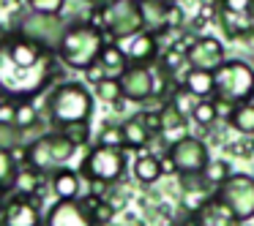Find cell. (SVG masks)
Listing matches in <instances>:
<instances>
[{
	"mask_svg": "<svg viewBox=\"0 0 254 226\" xmlns=\"http://www.w3.org/2000/svg\"><path fill=\"white\" fill-rule=\"evenodd\" d=\"M230 175H232V169H230V164H227V161H208V166L202 169V177L208 180L210 188H216L219 182H224Z\"/></svg>",
	"mask_w": 254,
	"mask_h": 226,
	"instance_id": "1f68e13d",
	"label": "cell"
},
{
	"mask_svg": "<svg viewBox=\"0 0 254 226\" xmlns=\"http://www.w3.org/2000/svg\"><path fill=\"white\" fill-rule=\"evenodd\" d=\"M194 215H197V224L199 226H241L238 215L232 213V210L227 207L219 196H216V191L210 193V196L205 199L197 210H194Z\"/></svg>",
	"mask_w": 254,
	"mask_h": 226,
	"instance_id": "2e32d148",
	"label": "cell"
},
{
	"mask_svg": "<svg viewBox=\"0 0 254 226\" xmlns=\"http://www.w3.org/2000/svg\"><path fill=\"white\" fill-rule=\"evenodd\" d=\"M191 120L197 123V126H202V128L213 126V123L219 120V106H216V101L213 98H199V104L194 106Z\"/></svg>",
	"mask_w": 254,
	"mask_h": 226,
	"instance_id": "f546056e",
	"label": "cell"
},
{
	"mask_svg": "<svg viewBox=\"0 0 254 226\" xmlns=\"http://www.w3.org/2000/svg\"><path fill=\"white\" fill-rule=\"evenodd\" d=\"M126 147H112V144H99L85 153L82 164H79V175L85 182H101V185H112L126 175Z\"/></svg>",
	"mask_w": 254,
	"mask_h": 226,
	"instance_id": "5b68a950",
	"label": "cell"
},
{
	"mask_svg": "<svg viewBox=\"0 0 254 226\" xmlns=\"http://www.w3.org/2000/svg\"><path fill=\"white\" fill-rule=\"evenodd\" d=\"M77 144L66 136L63 131H47V134H39L36 139L28 142V164L33 169L44 172V175H52L58 172L61 166H66L68 161L74 158L77 153Z\"/></svg>",
	"mask_w": 254,
	"mask_h": 226,
	"instance_id": "277c9868",
	"label": "cell"
},
{
	"mask_svg": "<svg viewBox=\"0 0 254 226\" xmlns=\"http://www.w3.org/2000/svg\"><path fill=\"white\" fill-rule=\"evenodd\" d=\"M227 153L241 155V158H249V155L254 153V142H252V136H243V139H238V142H230V144H227Z\"/></svg>",
	"mask_w": 254,
	"mask_h": 226,
	"instance_id": "d590c367",
	"label": "cell"
},
{
	"mask_svg": "<svg viewBox=\"0 0 254 226\" xmlns=\"http://www.w3.org/2000/svg\"><path fill=\"white\" fill-rule=\"evenodd\" d=\"M85 3L90 6V11H104V8L110 6V3H115V0H85Z\"/></svg>",
	"mask_w": 254,
	"mask_h": 226,
	"instance_id": "ab89813d",
	"label": "cell"
},
{
	"mask_svg": "<svg viewBox=\"0 0 254 226\" xmlns=\"http://www.w3.org/2000/svg\"><path fill=\"white\" fill-rule=\"evenodd\" d=\"M161 172H164V175H178V164H175V158H172L170 153L167 155H161Z\"/></svg>",
	"mask_w": 254,
	"mask_h": 226,
	"instance_id": "f35d334b",
	"label": "cell"
},
{
	"mask_svg": "<svg viewBox=\"0 0 254 226\" xmlns=\"http://www.w3.org/2000/svg\"><path fill=\"white\" fill-rule=\"evenodd\" d=\"M99 144H112V147H126V134H123V123H104L99 131Z\"/></svg>",
	"mask_w": 254,
	"mask_h": 226,
	"instance_id": "4dcf8cb0",
	"label": "cell"
},
{
	"mask_svg": "<svg viewBox=\"0 0 254 226\" xmlns=\"http://www.w3.org/2000/svg\"><path fill=\"white\" fill-rule=\"evenodd\" d=\"M249 63H252V66H254V52H252V57H249Z\"/></svg>",
	"mask_w": 254,
	"mask_h": 226,
	"instance_id": "b9f144b4",
	"label": "cell"
},
{
	"mask_svg": "<svg viewBox=\"0 0 254 226\" xmlns=\"http://www.w3.org/2000/svg\"><path fill=\"white\" fill-rule=\"evenodd\" d=\"M93 93L99 101H104V104H112L115 106L118 101H123V88H121V79L118 77H104L101 82L93 85Z\"/></svg>",
	"mask_w": 254,
	"mask_h": 226,
	"instance_id": "484cf974",
	"label": "cell"
},
{
	"mask_svg": "<svg viewBox=\"0 0 254 226\" xmlns=\"http://www.w3.org/2000/svg\"><path fill=\"white\" fill-rule=\"evenodd\" d=\"M63 60L58 52L8 30L0 39V95L8 101H36L58 79H63Z\"/></svg>",
	"mask_w": 254,
	"mask_h": 226,
	"instance_id": "6da1fadb",
	"label": "cell"
},
{
	"mask_svg": "<svg viewBox=\"0 0 254 226\" xmlns=\"http://www.w3.org/2000/svg\"><path fill=\"white\" fill-rule=\"evenodd\" d=\"M85 79H88L90 85H96V82H101V79L107 77V71H104V66H101V63H93V66L90 68H85Z\"/></svg>",
	"mask_w": 254,
	"mask_h": 226,
	"instance_id": "74e56055",
	"label": "cell"
},
{
	"mask_svg": "<svg viewBox=\"0 0 254 226\" xmlns=\"http://www.w3.org/2000/svg\"><path fill=\"white\" fill-rule=\"evenodd\" d=\"M44 226H96L82 199H58L44 213Z\"/></svg>",
	"mask_w": 254,
	"mask_h": 226,
	"instance_id": "7c38bea8",
	"label": "cell"
},
{
	"mask_svg": "<svg viewBox=\"0 0 254 226\" xmlns=\"http://www.w3.org/2000/svg\"><path fill=\"white\" fill-rule=\"evenodd\" d=\"M123 134H126V147L128 150H145L150 144V139H153L150 128L142 123V117H139V115L128 117V120L123 123Z\"/></svg>",
	"mask_w": 254,
	"mask_h": 226,
	"instance_id": "7402d4cb",
	"label": "cell"
},
{
	"mask_svg": "<svg viewBox=\"0 0 254 226\" xmlns=\"http://www.w3.org/2000/svg\"><path fill=\"white\" fill-rule=\"evenodd\" d=\"M159 117H161V128H164V134H167V131H175V128H183V126H186V117H183L181 112H178L175 106L170 104V101L159 106Z\"/></svg>",
	"mask_w": 254,
	"mask_h": 226,
	"instance_id": "d6a6232c",
	"label": "cell"
},
{
	"mask_svg": "<svg viewBox=\"0 0 254 226\" xmlns=\"http://www.w3.org/2000/svg\"><path fill=\"white\" fill-rule=\"evenodd\" d=\"M14 123L22 128L25 134L33 131L41 123V112L36 106V101H17V109H14Z\"/></svg>",
	"mask_w": 254,
	"mask_h": 226,
	"instance_id": "d4e9b609",
	"label": "cell"
},
{
	"mask_svg": "<svg viewBox=\"0 0 254 226\" xmlns=\"http://www.w3.org/2000/svg\"><path fill=\"white\" fill-rule=\"evenodd\" d=\"M167 153L175 158L178 164V175H197L208 166L210 153H208V144L197 136H181L170 144Z\"/></svg>",
	"mask_w": 254,
	"mask_h": 226,
	"instance_id": "8fae6325",
	"label": "cell"
},
{
	"mask_svg": "<svg viewBox=\"0 0 254 226\" xmlns=\"http://www.w3.org/2000/svg\"><path fill=\"white\" fill-rule=\"evenodd\" d=\"M0 191H6V188H3V185H0ZM8 193H11V191H8Z\"/></svg>",
	"mask_w": 254,
	"mask_h": 226,
	"instance_id": "ee69618b",
	"label": "cell"
},
{
	"mask_svg": "<svg viewBox=\"0 0 254 226\" xmlns=\"http://www.w3.org/2000/svg\"><path fill=\"white\" fill-rule=\"evenodd\" d=\"M230 126L243 136H254V101H243V104L232 106Z\"/></svg>",
	"mask_w": 254,
	"mask_h": 226,
	"instance_id": "cb8c5ba5",
	"label": "cell"
},
{
	"mask_svg": "<svg viewBox=\"0 0 254 226\" xmlns=\"http://www.w3.org/2000/svg\"><path fill=\"white\" fill-rule=\"evenodd\" d=\"M17 172H19V164H17V158H14V153L11 150H0V185L11 193H14L11 185H14Z\"/></svg>",
	"mask_w": 254,
	"mask_h": 226,
	"instance_id": "f1b7e54d",
	"label": "cell"
},
{
	"mask_svg": "<svg viewBox=\"0 0 254 226\" xmlns=\"http://www.w3.org/2000/svg\"><path fill=\"white\" fill-rule=\"evenodd\" d=\"M227 60L224 44L216 36H194L191 46L186 52V63L191 68H202V71H216L221 63Z\"/></svg>",
	"mask_w": 254,
	"mask_h": 226,
	"instance_id": "5bb4252c",
	"label": "cell"
},
{
	"mask_svg": "<svg viewBox=\"0 0 254 226\" xmlns=\"http://www.w3.org/2000/svg\"><path fill=\"white\" fill-rule=\"evenodd\" d=\"M28 8L39 14H63L66 0H28Z\"/></svg>",
	"mask_w": 254,
	"mask_h": 226,
	"instance_id": "e575fe53",
	"label": "cell"
},
{
	"mask_svg": "<svg viewBox=\"0 0 254 226\" xmlns=\"http://www.w3.org/2000/svg\"><path fill=\"white\" fill-rule=\"evenodd\" d=\"M0 101H3V95H0Z\"/></svg>",
	"mask_w": 254,
	"mask_h": 226,
	"instance_id": "f6af8a7d",
	"label": "cell"
},
{
	"mask_svg": "<svg viewBox=\"0 0 254 226\" xmlns=\"http://www.w3.org/2000/svg\"><path fill=\"white\" fill-rule=\"evenodd\" d=\"M50 180V175H44V172L33 169L30 164L19 166L17 177H14V193H25V196H36V193H41V185Z\"/></svg>",
	"mask_w": 254,
	"mask_h": 226,
	"instance_id": "d6986e66",
	"label": "cell"
},
{
	"mask_svg": "<svg viewBox=\"0 0 254 226\" xmlns=\"http://www.w3.org/2000/svg\"><path fill=\"white\" fill-rule=\"evenodd\" d=\"M170 3H183V0H170Z\"/></svg>",
	"mask_w": 254,
	"mask_h": 226,
	"instance_id": "7bdbcfd3",
	"label": "cell"
},
{
	"mask_svg": "<svg viewBox=\"0 0 254 226\" xmlns=\"http://www.w3.org/2000/svg\"><path fill=\"white\" fill-rule=\"evenodd\" d=\"M139 11H142V28L150 33L161 36L170 33V0H139Z\"/></svg>",
	"mask_w": 254,
	"mask_h": 226,
	"instance_id": "e0dca14e",
	"label": "cell"
},
{
	"mask_svg": "<svg viewBox=\"0 0 254 226\" xmlns=\"http://www.w3.org/2000/svg\"><path fill=\"white\" fill-rule=\"evenodd\" d=\"M0 226H44L41 193H36V196L11 193L0 210Z\"/></svg>",
	"mask_w": 254,
	"mask_h": 226,
	"instance_id": "30bf717a",
	"label": "cell"
},
{
	"mask_svg": "<svg viewBox=\"0 0 254 226\" xmlns=\"http://www.w3.org/2000/svg\"><path fill=\"white\" fill-rule=\"evenodd\" d=\"M139 117H142V123L150 128V134H153V136L164 134V128H161V117H159V109H142V112H139Z\"/></svg>",
	"mask_w": 254,
	"mask_h": 226,
	"instance_id": "8d00e7d4",
	"label": "cell"
},
{
	"mask_svg": "<svg viewBox=\"0 0 254 226\" xmlns=\"http://www.w3.org/2000/svg\"><path fill=\"white\" fill-rule=\"evenodd\" d=\"M181 226H199V224H197V215H194V210H189V213H186V218L181 221Z\"/></svg>",
	"mask_w": 254,
	"mask_h": 226,
	"instance_id": "60d3db41",
	"label": "cell"
},
{
	"mask_svg": "<svg viewBox=\"0 0 254 226\" xmlns=\"http://www.w3.org/2000/svg\"><path fill=\"white\" fill-rule=\"evenodd\" d=\"M118 79H121L126 101L142 104V101L156 98V74L150 71V66H128Z\"/></svg>",
	"mask_w": 254,
	"mask_h": 226,
	"instance_id": "4fadbf2b",
	"label": "cell"
},
{
	"mask_svg": "<svg viewBox=\"0 0 254 226\" xmlns=\"http://www.w3.org/2000/svg\"><path fill=\"white\" fill-rule=\"evenodd\" d=\"M50 185L58 199H79V193H82V175L68 169V166H61L58 172L50 175Z\"/></svg>",
	"mask_w": 254,
	"mask_h": 226,
	"instance_id": "ac0fdd59",
	"label": "cell"
},
{
	"mask_svg": "<svg viewBox=\"0 0 254 226\" xmlns=\"http://www.w3.org/2000/svg\"><path fill=\"white\" fill-rule=\"evenodd\" d=\"M126 41H128L126 55L131 60V66H153V63H159V39H156V33L142 28Z\"/></svg>",
	"mask_w": 254,
	"mask_h": 226,
	"instance_id": "9a60e30c",
	"label": "cell"
},
{
	"mask_svg": "<svg viewBox=\"0 0 254 226\" xmlns=\"http://www.w3.org/2000/svg\"><path fill=\"white\" fill-rule=\"evenodd\" d=\"M216 196L238 215V221H252L254 218V177L243 172H232L224 182L213 188Z\"/></svg>",
	"mask_w": 254,
	"mask_h": 226,
	"instance_id": "9c48e42d",
	"label": "cell"
},
{
	"mask_svg": "<svg viewBox=\"0 0 254 226\" xmlns=\"http://www.w3.org/2000/svg\"><path fill=\"white\" fill-rule=\"evenodd\" d=\"M58 131H63L68 139H71L77 147H82V144L90 142V120L88 123H68V126L58 128Z\"/></svg>",
	"mask_w": 254,
	"mask_h": 226,
	"instance_id": "836d02e7",
	"label": "cell"
},
{
	"mask_svg": "<svg viewBox=\"0 0 254 226\" xmlns=\"http://www.w3.org/2000/svg\"><path fill=\"white\" fill-rule=\"evenodd\" d=\"M93 95L82 82H58L47 93V117L55 128L68 123H88L93 117Z\"/></svg>",
	"mask_w": 254,
	"mask_h": 226,
	"instance_id": "3957f363",
	"label": "cell"
},
{
	"mask_svg": "<svg viewBox=\"0 0 254 226\" xmlns=\"http://www.w3.org/2000/svg\"><path fill=\"white\" fill-rule=\"evenodd\" d=\"M131 172H134V180H139L142 185H153L159 177H164V172H161V161L156 158V155H137V161L131 164Z\"/></svg>",
	"mask_w": 254,
	"mask_h": 226,
	"instance_id": "603a6c76",
	"label": "cell"
},
{
	"mask_svg": "<svg viewBox=\"0 0 254 226\" xmlns=\"http://www.w3.org/2000/svg\"><path fill=\"white\" fill-rule=\"evenodd\" d=\"M101 30L112 41L131 39L134 33L142 30V11L139 0H115L101 11Z\"/></svg>",
	"mask_w": 254,
	"mask_h": 226,
	"instance_id": "ba28073f",
	"label": "cell"
},
{
	"mask_svg": "<svg viewBox=\"0 0 254 226\" xmlns=\"http://www.w3.org/2000/svg\"><path fill=\"white\" fill-rule=\"evenodd\" d=\"M170 104L189 120V117L194 115V106L199 104V95H194L191 90L186 88V85H181V88H175V90L170 93Z\"/></svg>",
	"mask_w": 254,
	"mask_h": 226,
	"instance_id": "4316f807",
	"label": "cell"
},
{
	"mask_svg": "<svg viewBox=\"0 0 254 226\" xmlns=\"http://www.w3.org/2000/svg\"><path fill=\"white\" fill-rule=\"evenodd\" d=\"M25 144V131L14 120H0V150H17Z\"/></svg>",
	"mask_w": 254,
	"mask_h": 226,
	"instance_id": "83f0119b",
	"label": "cell"
},
{
	"mask_svg": "<svg viewBox=\"0 0 254 226\" xmlns=\"http://www.w3.org/2000/svg\"><path fill=\"white\" fill-rule=\"evenodd\" d=\"M181 82L186 85L194 95H199V98H213V93H216L213 71H202V68H191V66H189V71L183 74Z\"/></svg>",
	"mask_w": 254,
	"mask_h": 226,
	"instance_id": "ffe728a7",
	"label": "cell"
},
{
	"mask_svg": "<svg viewBox=\"0 0 254 226\" xmlns=\"http://www.w3.org/2000/svg\"><path fill=\"white\" fill-rule=\"evenodd\" d=\"M14 30L22 33L25 39L36 41V44L47 46V49L58 52L63 30H66V22L61 19V14H39V11H30L28 8L25 14H19Z\"/></svg>",
	"mask_w": 254,
	"mask_h": 226,
	"instance_id": "52a82bcc",
	"label": "cell"
},
{
	"mask_svg": "<svg viewBox=\"0 0 254 226\" xmlns=\"http://www.w3.org/2000/svg\"><path fill=\"white\" fill-rule=\"evenodd\" d=\"M104 44H107V33L101 28H96L93 22H71L63 30L58 57L71 71H85L93 63H99Z\"/></svg>",
	"mask_w": 254,
	"mask_h": 226,
	"instance_id": "7a4b0ae2",
	"label": "cell"
},
{
	"mask_svg": "<svg viewBox=\"0 0 254 226\" xmlns=\"http://www.w3.org/2000/svg\"><path fill=\"white\" fill-rule=\"evenodd\" d=\"M216 77V98L227 104H243L254 98V66L246 60H224L213 71Z\"/></svg>",
	"mask_w": 254,
	"mask_h": 226,
	"instance_id": "8992f818",
	"label": "cell"
},
{
	"mask_svg": "<svg viewBox=\"0 0 254 226\" xmlns=\"http://www.w3.org/2000/svg\"><path fill=\"white\" fill-rule=\"evenodd\" d=\"M99 63L104 66L107 77H121V74L126 71L128 66H131V60H128L126 49H123V46H118L115 41H107V44H104Z\"/></svg>",
	"mask_w": 254,
	"mask_h": 226,
	"instance_id": "44dd1931",
	"label": "cell"
}]
</instances>
